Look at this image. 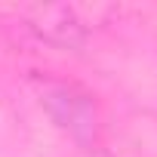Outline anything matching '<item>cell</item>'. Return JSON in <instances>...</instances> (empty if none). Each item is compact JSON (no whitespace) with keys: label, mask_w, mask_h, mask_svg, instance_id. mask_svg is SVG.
I'll return each instance as SVG.
<instances>
[]
</instances>
